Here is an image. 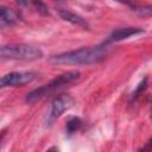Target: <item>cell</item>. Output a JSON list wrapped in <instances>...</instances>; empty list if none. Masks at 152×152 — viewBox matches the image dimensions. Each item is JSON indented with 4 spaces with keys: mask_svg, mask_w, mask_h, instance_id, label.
<instances>
[{
    "mask_svg": "<svg viewBox=\"0 0 152 152\" xmlns=\"http://www.w3.org/2000/svg\"><path fill=\"white\" fill-rule=\"evenodd\" d=\"M108 52V43H103L96 46L81 48L77 50L62 52L50 57V62L53 64L66 65H81V64H95L101 62Z\"/></svg>",
    "mask_w": 152,
    "mask_h": 152,
    "instance_id": "1",
    "label": "cell"
},
{
    "mask_svg": "<svg viewBox=\"0 0 152 152\" xmlns=\"http://www.w3.org/2000/svg\"><path fill=\"white\" fill-rule=\"evenodd\" d=\"M81 76V72L77 71V70H70V71H66L59 76H57L56 78H53L52 81H50L49 83L37 88V89H33L32 91L27 93L25 100L26 102L28 103H34L36 101L48 96V95H51L52 93L59 90L61 88L72 83L74 81H76L78 77Z\"/></svg>",
    "mask_w": 152,
    "mask_h": 152,
    "instance_id": "2",
    "label": "cell"
},
{
    "mask_svg": "<svg viewBox=\"0 0 152 152\" xmlns=\"http://www.w3.org/2000/svg\"><path fill=\"white\" fill-rule=\"evenodd\" d=\"M1 56L8 59L36 61L43 57V51L39 48L28 44H8L1 48Z\"/></svg>",
    "mask_w": 152,
    "mask_h": 152,
    "instance_id": "3",
    "label": "cell"
},
{
    "mask_svg": "<svg viewBox=\"0 0 152 152\" xmlns=\"http://www.w3.org/2000/svg\"><path fill=\"white\" fill-rule=\"evenodd\" d=\"M34 78V74L31 71H13L1 77V87H20L30 83Z\"/></svg>",
    "mask_w": 152,
    "mask_h": 152,
    "instance_id": "4",
    "label": "cell"
},
{
    "mask_svg": "<svg viewBox=\"0 0 152 152\" xmlns=\"http://www.w3.org/2000/svg\"><path fill=\"white\" fill-rule=\"evenodd\" d=\"M72 104V99L69 95H61L56 97L51 103V109L48 115V122L52 124L56 119H58L66 109H69Z\"/></svg>",
    "mask_w": 152,
    "mask_h": 152,
    "instance_id": "5",
    "label": "cell"
},
{
    "mask_svg": "<svg viewBox=\"0 0 152 152\" xmlns=\"http://www.w3.org/2000/svg\"><path fill=\"white\" fill-rule=\"evenodd\" d=\"M144 30L140 27H121V28H116L114 30L109 36L108 39L106 40V43H113V42H120L124 39H127L132 36H137L142 33Z\"/></svg>",
    "mask_w": 152,
    "mask_h": 152,
    "instance_id": "6",
    "label": "cell"
},
{
    "mask_svg": "<svg viewBox=\"0 0 152 152\" xmlns=\"http://www.w3.org/2000/svg\"><path fill=\"white\" fill-rule=\"evenodd\" d=\"M58 14L59 17L65 20V21H69L74 25H77V26H82V27H87V21L78 14L71 12V11H68V10H64V8H59L58 10Z\"/></svg>",
    "mask_w": 152,
    "mask_h": 152,
    "instance_id": "7",
    "label": "cell"
},
{
    "mask_svg": "<svg viewBox=\"0 0 152 152\" xmlns=\"http://www.w3.org/2000/svg\"><path fill=\"white\" fill-rule=\"evenodd\" d=\"M0 17H1V23L6 25H15L19 21V17L10 8L2 6L0 10Z\"/></svg>",
    "mask_w": 152,
    "mask_h": 152,
    "instance_id": "8",
    "label": "cell"
},
{
    "mask_svg": "<svg viewBox=\"0 0 152 152\" xmlns=\"http://www.w3.org/2000/svg\"><path fill=\"white\" fill-rule=\"evenodd\" d=\"M81 126H82V121H81L80 118L74 116V118L69 119L68 122H66V132H68V134L75 133L76 131H78L81 128Z\"/></svg>",
    "mask_w": 152,
    "mask_h": 152,
    "instance_id": "9",
    "label": "cell"
},
{
    "mask_svg": "<svg viewBox=\"0 0 152 152\" xmlns=\"http://www.w3.org/2000/svg\"><path fill=\"white\" fill-rule=\"evenodd\" d=\"M132 11L142 17H152V5H137L132 8Z\"/></svg>",
    "mask_w": 152,
    "mask_h": 152,
    "instance_id": "10",
    "label": "cell"
},
{
    "mask_svg": "<svg viewBox=\"0 0 152 152\" xmlns=\"http://www.w3.org/2000/svg\"><path fill=\"white\" fill-rule=\"evenodd\" d=\"M32 5L34 6V8L43 15H46L49 14V10H48V6L42 1V0H32Z\"/></svg>",
    "mask_w": 152,
    "mask_h": 152,
    "instance_id": "11",
    "label": "cell"
},
{
    "mask_svg": "<svg viewBox=\"0 0 152 152\" xmlns=\"http://www.w3.org/2000/svg\"><path fill=\"white\" fill-rule=\"evenodd\" d=\"M146 82H147V78L145 77V78H144V81H141V82H140V84L138 86L137 90L133 93V96H132V99H133V100H135V99L139 96V94H140V93L146 88Z\"/></svg>",
    "mask_w": 152,
    "mask_h": 152,
    "instance_id": "12",
    "label": "cell"
},
{
    "mask_svg": "<svg viewBox=\"0 0 152 152\" xmlns=\"http://www.w3.org/2000/svg\"><path fill=\"white\" fill-rule=\"evenodd\" d=\"M114 1L120 2V4H125V5L129 6L131 8H133V7H135V6L138 5V4H137V0H114Z\"/></svg>",
    "mask_w": 152,
    "mask_h": 152,
    "instance_id": "13",
    "label": "cell"
},
{
    "mask_svg": "<svg viewBox=\"0 0 152 152\" xmlns=\"http://www.w3.org/2000/svg\"><path fill=\"white\" fill-rule=\"evenodd\" d=\"M140 150H141V151H150V150H152V139H151L144 147H141Z\"/></svg>",
    "mask_w": 152,
    "mask_h": 152,
    "instance_id": "14",
    "label": "cell"
},
{
    "mask_svg": "<svg viewBox=\"0 0 152 152\" xmlns=\"http://www.w3.org/2000/svg\"><path fill=\"white\" fill-rule=\"evenodd\" d=\"M19 5H23V6H25L26 4H27V0H15Z\"/></svg>",
    "mask_w": 152,
    "mask_h": 152,
    "instance_id": "15",
    "label": "cell"
},
{
    "mask_svg": "<svg viewBox=\"0 0 152 152\" xmlns=\"http://www.w3.org/2000/svg\"><path fill=\"white\" fill-rule=\"evenodd\" d=\"M151 116H152V114H151Z\"/></svg>",
    "mask_w": 152,
    "mask_h": 152,
    "instance_id": "16",
    "label": "cell"
},
{
    "mask_svg": "<svg viewBox=\"0 0 152 152\" xmlns=\"http://www.w3.org/2000/svg\"><path fill=\"white\" fill-rule=\"evenodd\" d=\"M58 1H59V0H58Z\"/></svg>",
    "mask_w": 152,
    "mask_h": 152,
    "instance_id": "17",
    "label": "cell"
}]
</instances>
